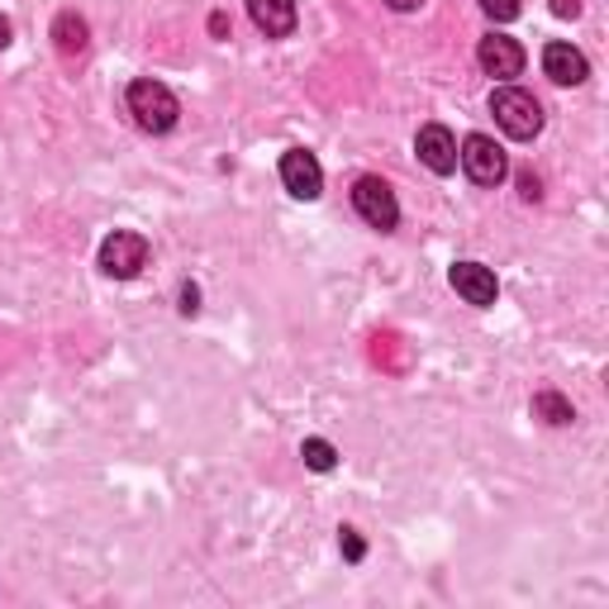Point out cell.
<instances>
[{
  "label": "cell",
  "instance_id": "10",
  "mask_svg": "<svg viewBox=\"0 0 609 609\" xmlns=\"http://www.w3.org/2000/svg\"><path fill=\"white\" fill-rule=\"evenodd\" d=\"M543 72L553 76L557 86H581L590 76V63L581 49H571V43H547L543 49Z\"/></svg>",
  "mask_w": 609,
  "mask_h": 609
},
{
  "label": "cell",
  "instance_id": "12",
  "mask_svg": "<svg viewBox=\"0 0 609 609\" xmlns=\"http://www.w3.org/2000/svg\"><path fill=\"white\" fill-rule=\"evenodd\" d=\"M86 34H90L86 20H82V14H72V10H63V14L53 20V43H57V53H63V57L82 53V49H86Z\"/></svg>",
  "mask_w": 609,
  "mask_h": 609
},
{
  "label": "cell",
  "instance_id": "16",
  "mask_svg": "<svg viewBox=\"0 0 609 609\" xmlns=\"http://www.w3.org/2000/svg\"><path fill=\"white\" fill-rule=\"evenodd\" d=\"M339 547H343L348 562H362V557H367V543H362L357 528H343V533H339Z\"/></svg>",
  "mask_w": 609,
  "mask_h": 609
},
{
  "label": "cell",
  "instance_id": "4",
  "mask_svg": "<svg viewBox=\"0 0 609 609\" xmlns=\"http://www.w3.org/2000/svg\"><path fill=\"white\" fill-rule=\"evenodd\" d=\"M148 267V238L133 234V228H115L110 238L100 243V271L115 281H129L139 277V271Z\"/></svg>",
  "mask_w": 609,
  "mask_h": 609
},
{
  "label": "cell",
  "instance_id": "11",
  "mask_svg": "<svg viewBox=\"0 0 609 609\" xmlns=\"http://www.w3.org/2000/svg\"><path fill=\"white\" fill-rule=\"evenodd\" d=\"M248 14L267 39H286L296 29V0H248Z\"/></svg>",
  "mask_w": 609,
  "mask_h": 609
},
{
  "label": "cell",
  "instance_id": "15",
  "mask_svg": "<svg viewBox=\"0 0 609 609\" xmlns=\"http://www.w3.org/2000/svg\"><path fill=\"white\" fill-rule=\"evenodd\" d=\"M481 10L491 14L495 24H510V20H520V0H481Z\"/></svg>",
  "mask_w": 609,
  "mask_h": 609
},
{
  "label": "cell",
  "instance_id": "19",
  "mask_svg": "<svg viewBox=\"0 0 609 609\" xmlns=\"http://www.w3.org/2000/svg\"><path fill=\"white\" fill-rule=\"evenodd\" d=\"M553 14L557 20H576V14H581V0H553Z\"/></svg>",
  "mask_w": 609,
  "mask_h": 609
},
{
  "label": "cell",
  "instance_id": "22",
  "mask_svg": "<svg viewBox=\"0 0 609 609\" xmlns=\"http://www.w3.org/2000/svg\"><path fill=\"white\" fill-rule=\"evenodd\" d=\"M6 43H10V20L0 14V49H6Z\"/></svg>",
  "mask_w": 609,
  "mask_h": 609
},
{
  "label": "cell",
  "instance_id": "18",
  "mask_svg": "<svg viewBox=\"0 0 609 609\" xmlns=\"http://www.w3.org/2000/svg\"><path fill=\"white\" fill-rule=\"evenodd\" d=\"M201 310V291L195 286H181V314H195Z\"/></svg>",
  "mask_w": 609,
  "mask_h": 609
},
{
  "label": "cell",
  "instance_id": "6",
  "mask_svg": "<svg viewBox=\"0 0 609 609\" xmlns=\"http://www.w3.org/2000/svg\"><path fill=\"white\" fill-rule=\"evenodd\" d=\"M281 181H286V191H291L296 201H319V191H324V167H319L314 152L291 148L281 158Z\"/></svg>",
  "mask_w": 609,
  "mask_h": 609
},
{
  "label": "cell",
  "instance_id": "9",
  "mask_svg": "<svg viewBox=\"0 0 609 609\" xmlns=\"http://www.w3.org/2000/svg\"><path fill=\"white\" fill-rule=\"evenodd\" d=\"M415 152H419V162L429 167V172H438V177L457 172V139H452L448 125H424L419 139H415Z\"/></svg>",
  "mask_w": 609,
  "mask_h": 609
},
{
  "label": "cell",
  "instance_id": "5",
  "mask_svg": "<svg viewBox=\"0 0 609 609\" xmlns=\"http://www.w3.org/2000/svg\"><path fill=\"white\" fill-rule=\"evenodd\" d=\"M353 205H357V215L367 220L372 228H381V234H391V228L400 224V205H395V191H391L381 177H357Z\"/></svg>",
  "mask_w": 609,
  "mask_h": 609
},
{
  "label": "cell",
  "instance_id": "14",
  "mask_svg": "<svg viewBox=\"0 0 609 609\" xmlns=\"http://www.w3.org/2000/svg\"><path fill=\"white\" fill-rule=\"evenodd\" d=\"M300 457H304V467H310V471H333V467H339V452H333L329 438H304Z\"/></svg>",
  "mask_w": 609,
  "mask_h": 609
},
{
  "label": "cell",
  "instance_id": "13",
  "mask_svg": "<svg viewBox=\"0 0 609 609\" xmlns=\"http://www.w3.org/2000/svg\"><path fill=\"white\" fill-rule=\"evenodd\" d=\"M533 415H538L543 424H557V429H562V424H571V419H576V409H571L567 395H557V391H538V395H533Z\"/></svg>",
  "mask_w": 609,
  "mask_h": 609
},
{
  "label": "cell",
  "instance_id": "7",
  "mask_svg": "<svg viewBox=\"0 0 609 609\" xmlns=\"http://www.w3.org/2000/svg\"><path fill=\"white\" fill-rule=\"evenodd\" d=\"M448 281H452V291L462 296L467 304H477V310L495 304V296H500L495 271H491V267H481V263H457V267L448 271Z\"/></svg>",
  "mask_w": 609,
  "mask_h": 609
},
{
  "label": "cell",
  "instance_id": "8",
  "mask_svg": "<svg viewBox=\"0 0 609 609\" xmlns=\"http://www.w3.org/2000/svg\"><path fill=\"white\" fill-rule=\"evenodd\" d=\"M477 63L485 76H500V82H510V76L524 72V49L505 34H485L481 49H477Z\"/></svg>",
  "mask_w": 609,
  "mask_h": 609
},
{
  "label": "cell",
  "instance_id": "1",
  "mask_svg": "<svg viewBox=\"0 0 609 609\" xmlns=\"http://www.w3.org/2000/svg\"><path fill=\"white\" fill-rule=\"evenodd\" d=\"M491 115H495V125L510 133V139H538L543 133V105L528 96V90L520 86H500L491 90Z\"/></svg>",
  "mask_w": 609,
  "mask_h": 609
},
{
  "label": "cell",
  "instance_id": "21",
  "mask_svg": "<svg viewBox=\"0 0 609 609\" xmlns=\"http://www.w3.org/2000/svg\"><path fill=\"white\" fill-rule=\"evenodd\" d=\"M386 6H391V10H400V14H409V10H419L424 0H386Z\"/></svg>",
  "mask_w": 609,
  "mask_h": 609
},
{
  "label": "cell",
  "instance_id": "20",
  "mask_svg": "<svg viewBox=\"0 0 609 609\" xmlns=\"http://www.w3.org/2000/svg\"><path fill=\"white\" fill-rule=\"evenodd\" d=\"M210 34H215V39H228V20H224V14H210Z\"/></svg>",
  "mask_w": 609,
  "mask_h": 609
},
{
  "label": "cell",
  "instance_id": "3",
  "mask_svg": "<svg viewBox=\"0 0 609 609\" xmlns=\"http://www.w3.org/2000/svg\"><path fill=\"white\" fill-rule=\"evenodd\" d=\"M457 162H462V172L477 181V186H500V181L510 177L505 148L495 139H485V133H467V139L457 143Z\"/></svg>",
  "mask_w": 609,
  "mask_h": 609
},
{
  "label": "cell",
  "instance_id": "2",
  "mask_svg": "<svg viewBox=\"0 0 609 609\" xmlns=\"http://www.w3.org/2000/svg\"><path fill=\"white\" fill-rule=\"evenodd\" d=\"M129 115L139 119V129H148V133H167V129H177L181 105H177V96H172V90H167L162 82L143 76V82H133V86H129Z\"/></svg>",
  "mask_w": 609,
  "mask_h": 609
},
{
  "label": "cell",
  "instance_id": "17",
  "mask_svg": "<svg viewBox=\"0 0 609 609\" xmlns=\"http://www.w3.org/2000/svg\"><path fill=\"white\" fill-rule=\"evenodd\" d=\"M520 195H524V201H538V195H543V181L533 177V172H520Z\"/></svg>",
  "mask_w": 609,
  "mask_h": 609
}]
</instances>
